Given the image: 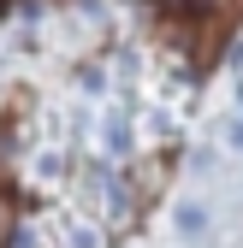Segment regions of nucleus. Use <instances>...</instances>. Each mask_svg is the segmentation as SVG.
<instances>
[{
    "label": "nucleus",
    "instance_id": "1",
    "mask_svg": "<svg viewBox=\"0 0 243 248\" xmlns=\"http://www.w3.org/2000/svg\"><path fill=\"white\" fill-rule=\"evenodd\" d=\"M12 231H18V201L12 189H0V248H12Z\"/></svg>",
    "mask_w": 243,
    "mask_h": 248
},
{
    "label": "nucleus",
    "instance_id": "2",
    "mask_svg": "<svg viewBox=\"0 0 243 248\" xmlns=\"http://www.w3.org/2000/svg\"><path fill=\"white\" fill-rule=\"evenodd\" d=\"M202 225H208V219H202V207H178V231H190V236H202Z\"/></svg>",
    "mask_w": 243,
    "mask_h": 248
}]
</instances>
